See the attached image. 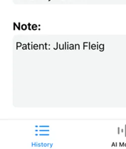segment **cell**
Segmentation results:
<instances>
[{
    "instance_id": "11",
    "label": "cell",
    "mask_w": 126,
    "mask_h": 149,
    "mask_svg": "<svg viewBox=\"0 0 126 149\" xmlns=\"http://www.w3.org/2000/svg\"><path fill=\"white\" fill-rule=\"evenodd\" d=\"M34 145L35 147H36V143H34Z\"/></svg>"
},
{
    "instance_id": "4",
    "label": "cell",
    "mask_w": 126,
    "mask_h": 149,
    "mask_svg": "<svg viewBox=\"0 0 126 149\" xmlns=\"http://www.w3.org/2000/svg\"><path fill=\"white\" fill-rule=\"evenodd\" d=\"M14 25H15V26L17 28V29H19V31H20V29H19V26H17V24H15V22H14Z\"/></svg>"
},
{
    "instance_id": "14",
    "label": "cell",
    "mask_w": 126,
    "mask_h": 149,
    "mask_svg": "<svg viewBox=\"0 0 126 149\" xmlns=\"http://www.w3.org/2000/svg\"><path fill=\"white\" fill-rule=\"evenodd\" d=\"M46 45H47V44H46V43H45V49H47V46H46Z\"/></svg>"
},
{
    "instance_id": "8",
    "label": "cell",
    "mask_w": 126,
    "mask_h": 149,
    "mask_svg": "<svg viewBox=\"0 0 126 149\" xmlns=\"http://www.w3.org/2000/svg\"><path fill=\"white\" fill-rule=\"evenodd\" d=\"M58 43L57 42V48H54V50H57L58 49Z\"/></svg>"
},
{
    "instance_id": "20",
    "label": "cell",
    "mask_w": 126,
    "mask_h": 149,
    "mask_svg": "<svg viewBox=\"0 0 126 149\" xmlns=\"http://www.w3.org/2000/svg\"><path fill=\"white\" fill-rule=\"evenodd\" d=\"M51 1V0H49V1H49H49Z\"/></svg>"
},
{
    "instance_id": "6",
    "label": "cell",
    "mask_w": 126,
    "mask_h": 149,
    "mask_svg": "<svg viewBox=\"0 0 126 149\" xmlns=\"http://www.w3.org/2000/svg\"><path fill=\"white\" fill-rule=\"evenodd\" d=\"M40 136H49V134H40Z\"/></svg>"
},
{
    "instance_id": "12",
    "label": "cell",
    "mask_w": 126,
    "mask_h": 149,
    "mask_svg": "<svg viewBox=\"0 0 126 149\" xmlns=\"http://www.w3.org/2000/svg\"><path fill=\"white\" fill-rule=\"evenodd\" d=\"M40 143H39L38 144V147H41V145Z\"/></svg>"
},
{
    "instance_id": "10",
    "label": "cell",
    "mask_w": 126,
    "mask_h": 149,
    "mask_svg": "<svg viewBox=\"0 0 126 149\" xmlns=\"http://www.w3.org/2000/svg\"><path fill=\"white\" fill-rule=\"evenodd\" d=\"M19 29H20V22H19Z\"/></svg>"
},
{
    "instance_id": "9",
    "label": "cell",
    "mask_w": 126,
    "mask_h": 149,
    "mask_svg": "<svg viewBox=\"0 0 126 149\" xmlns=\"http://www.w3.org/2000/svg\"><path fill=\"white\" fill-rule=\"evenodd\" d=\"M47 144H43V147H47Z\"/></svg>"
},
{
    "instance_id": "16",
    "label": "cell",
    "mask_w": 126,
    "mask_h": 149,
    "mask_svg": "<svg viewBox=\"0 0 126 149\" xmlns=\"http://www.w3.org/2000/svg\"><path fill=\"white\" fill-rule=\"evenodd\" d=\"M33 143H32V147H33Z\"/></svg>"
},
{
    "instance_id": "18",
    "label": "cell",
    "mask_w": 126,
    "mask_h": 149,
    "mask_svg": "<svg viewBox=\"0 0 126 149\" xmlns=\"http://www.w3.org/2000/svg\"><path fill=\"white\" fill-rule=\"evenodd\" d=\"M36 136H38V134H36Z\"/></svg>"
},
{
    "instance_id": "2",
    "label": "cell",
    "mask_w": 126,
    "mask_h": 149,
    "mask_svg": "<svg viewBox=\"0 0 126 149\" xmlns=\"http://www.w3.org/2000/svg\"><path fill=\"white\" fill-rule=\"evenodd\" d=\"M37 26H36V24H33L32 26V29L33 30H36L37 29Z\"/></svg>"
},
{
    "instance_id": "3",
    "label": "cell",
    "mask_w": 126,
    "mask_h": 149,
    "mask_svg": "<svg viewBox=\"0 0 126 149\" xmlns=\"http://www.w3.org/2000/svg\"><path fill=\"white\" fill-rule=\"evenodd\" d=\"M22 46V43L20 42L17 43V48L19 47L20 46Z\"/></svg>"
},
{
    "instance_id": "1",
    "label": "cell",
    "mask_w": 126,
    "mask_h": 149,
    "mask_svg": "<svg viewBox=\"0 0 126 149\" xmlns=\"http://www.w3.org/2000/svg\"><path fill=\"white\" fill-rule=\"evenodd\" d=\"M22 29L23 31H25L27 29V26L25 24H24L22 26Z\"/></svg>"
},
{
    "instance_id": "17",
    "label": "cell",
    "mask_w": 126,
    "mask_h": 149,
    "mask_svg": "<svg viewBox=\"0 0 126 149\" xmlns=\"http://www.w3.org/2000/svg\"><path fill=\"white\" fill-rule=\"evenodd\" d=\"M35 131H36V132H37V131H38V130H36Z\"/></svg>"
},
{
    "instance_id": "5",
    "label": "cell",
    "mask_w": 126,
    "mask_h": 149,
    "mask_svg": "<svg viewBox=\"0 0 126 149\" xmlns=\"http://www.w3.org/2000/svg\"><path fill=\"white\" fill-rule=\"evenodd\" d=\"M39 127H49V126H40Z\"/></svg>"
},
{
    "instance_id": "15",
    "label": "cell",
    "mask_w": 126,
    "mask_h": 149,
    "mask_svg": "<svg viewBox=\"0 0 126 149\" xmlns=\"http://www.w3.org/2000/svg\"><path fill=\"white\" fill-rule=\"evenodd\" d=\"M43 144H43V143H41V146H42V147H43Z\"/></svg>"
},
{
    "instance_id": "13",
    "label": "cell",
    "mask_w": 126,
    "mask_h": 149,
    "mask_svg": "<svg viewBox=\"0 0 126 149\" xmlns=\"http://www.w3.org/2000/svg\"><path fill=\"white\" fill-rule=\"evenodd\" d=\"M40 131H49V130H40Z\"/></svg>"
},
{
    "instance_id": "7",
    "label": "cell",
    "mask_w": 126,
    "mask_h": 149,
    "mask_svg": "<svg viewBox=\"0 0 126 149\" xmlns=\"http://www.w3.org/2000/svg\"><path fill=\"white\" fill-rule=\"evenodd\" d=\"M28 26H29V30H31V29H30V26H31V24H28Z\"/></svg>"
},
{
    "instance_id": "19",
    "label": "cell",
    "mask_w": 126,
    "mask_h": 149,
    "mask_svg": "<svg viewBox=\"0 0 126 149\" xmlns=\"http://www.w3.org/2000/svg\"><path fill=\"white\" fill-rule=\"evenodd\" d=\"M36 127H38V126H36Z\"/></svg>"
}]
</instances>
